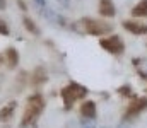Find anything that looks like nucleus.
Segmentation results:
<instances>
[{
  "label": "nucleus",
  "instance_id": "obj_12",
  "mask_svg": "<svg viewBox=\"0 0 147 128\" xmlns=\"http://www.w3.org/2000/svg\"><path fill=\"white\" fill-rule=\"evenodd\" d=\"M5 58H7V62H9V67H16L17 62H19V53H17L14 48H9V50L5 51Z\"/></svg>",
  "mask_w": 147,
  "mask_h": 128
},
{
  "label": "nucleus",
  "instance_id": "obj_17",
  "mask_svg": "<svg viewBox=\"0 0 147 128\" xmlns=\"http://www.w3.org/2000/svg\"><path fill=\"white\" fill-rule=\"evenodd\" d=\"M5 7H7V2H5V0H0V9H2V10H3V9H5Z\"/></svg>",
  "mask_w": 147,
  "mask_h": 128
},
{
  "label": "nucleus",
  "instance_id": "obj_4",
  "mask_svg": "<svg viewBox=\"0 0 147 128\" xmlns=\"http://www.w3.org/2000/svg\"><path fill=\"white\" fill-rule=\"evenodd\" d=\"M99 44H101V48L105 51H108V53L115 55V56H118V55H121L125 51V43L118 34H110V36L103 38L99 41Z\"/></svg>",
  "mask_w": 147,
  "mask_h": 128
},
{
  "label": "nucleus",
  "instance_id": "obj_7",
  "mask_svg": "<svg viewBox=\"0 0 147 128\" xmlns=\"http://www.w3.org/2000/svg\"><path fill=\"white\" fill-rule=\"evenodd\" d=\"M98 12H99L101 17H106V19L115 17L116 9H115L113 0H99V3H98Z\"/></svg>",
  "mask_w": 147,
  "mask_h": 128
},
{
  "label": "nucleus",
  "instance_id": "obj_14",
  "mask_svg": "<svg viewBox=\"0 0 147 128\" xmlns=\"http://www.w3.org/2000/svg\"><path fill=\"white\" fill-rule=\"evenodd\" d=\"M34 77H36V79H34V82H36V84H41V82H45V80H46V74H45V70H43V68H38L36 74H34Z\"/></svg>",
  "mask_w": 147,
  "mask_h": 128
},
{
  "label": "nucleus",
  "instance_id": "obj_9",
  "mask_svg": "<svg viewBox=\"0 0 147 128\" xmlns=\"http://www.w3.org/2000/svg\"><path fill=\"white\" fill-rule=\"evenodd\" d=\"M16 108H17V103H16V101L7 103V104L0 109V121H7V120H10L12 115H14V111H16Z\"/></svg>",
  "mask_w": 147,
  "mask_h": 128
},
{
  "label": "nucleus",
  "instance_id": "obj_16",
  "mask_svg": "<svg viewBox=\"0 0 147 128\" xmlns=\"http://www.w3.org/2000/svg\"><path fill=\"white\" fill-rule=\"evenodd\" d=\"M53 2H57L58 5H62V7H65V9L69 7V0H53Z\"/></svg>",
  "mask_w": 147,
  "mask_h": 128
},
{
  "label": "nucleus",
  "instance_id": "obj_11",
  "mask_svg": "<svg viewBox=\"0 0 147 128\" xmlns=\"http://www.w3.org/2000/svg\"><path fill=\"white\" fill-rule=\"evenodd\" d=\"M134 17H147V0H140L134 9H132Z\"/></svg>",
  "mask_w": 147,
  "mask_h": 128
},
{
  "label": "nucleus",
  "instance_id": "obj_8",
  "mask_svg": "<svg viewBox=\"0 0 147 128\" xmlns=\"http://www.w3.org/2000/svg\"><path fill=\"white\" fill-rule=\"evenodd\" d=\"M80 115L84 120H94L96 115H98V108H96V103L94 101H84L80 104Z\"/></svg>",
  "mask_w": 147,
  "mask_h": 128
},
{
  "label": "nucleus",
  "instance_id": "obj_5",
  "mask_svg": "<svg viewBox=\"0 0 147 128\" xmlns=\"http://www.w3.org/2000/svg\"><path fill=\"white\" fill-rule=\"evenodd\" d=\"M147 109V97H134L128 101L125 111H123V118L125 120H132L135 116H139L140 113H144Z\"/></svg>",
  "mask_w": 147,
  "mask_h": 128
},
{
  "label": "nucleus",
  "instance_id": "obj_13",
  "mask_svg": "<svg viewBox=\"0 0 147 128\" xmlns=\"http://www.w3.org/2000/svg\"><path fill=\"white\" fill-rule=\"evenodd\" d=\"M24 27L28 29V31H31L33 34H38V27H36V24L29 19V17H24Z\"/></svg>",
  "mask_w": 147,
  "mask_h": 128
},
{
  "label": "nucleus",
  "instance_id": "obj_10",
  "mask_svg": "<svg viewBox=\"0 0 147 128\" xmlns=\"http://www.w3.org/2000/svg\"><path fill=\"white\" fill-rule=\"evenodd\" d=\"M134 67L140 79L147 80V58H134Z\"/></svg>",
  "mask_w": 147,
  "mask_h": 128
},
{
  "label": "nucleus",
  "instance_id": "obj_2",
  "mask_svg": "<svg viewBox=\"0 0 147 128\" xmlns=\"http://www.w3.org/2000/svg\"><path fill=\"white\" fill-rule=\"evenodd\" d=\"M82 31L91 36H103L106 33H113V24L103 19H92V17H82L80 21Z\"/></svg>",
  "mask_w": 147,
  "mask_h": 128
},
{
  "label": "nucleus",
  "instance_id": "obj_6",
  "mask_svg": "<svg viewBox=\"0 0 147 128\" xmlns=\"http://www.w3.org/2000/svg\"><path fill=\"white\" fill-rule=\"evenodd\" d=\"M121 26L130 34H135V36H144V34H147V22H142V21L130 19V21H123Z\"/></svg>",
  "mask_w": 147,
  "mask_h": 128
},
{
  "label": "nucleus",
  "instance_id": "obj_1",
  "mask_svg": "<svg viewBox=\"0 0 147 128\" xmlns=\"http://www.w3.org/2000/svg\"><path fill=\"white\" fill-rule=\"evenodd\" d=\"M45 109V97L41 94H33L28 103H26V108H24V113H22V120H21V127H28V125H33L39 118V115L43 113Z\"/></svg>",
  "mask_w": 147,
  "mask_h": 128
},
{
  "label": "nucleus",
  "instance_id": "obj_3",
  "mask_svg": "<svg viewBox=\"0 0 147 128\" xmlns=\"http://www.w3.org/2000/svg\"><path fill=\"white\" fill-rule=\"evenodd\" d=\"M86 94H87V89H86L84 85L77 84V82H70V84H67L62 90H60V96H62L63 106H65L67 109H70V108H72L75 101L84 99V97H86Z\"/></svg>",
  "mask_w": 147,
  "mask_h": 128
},
{
  "label": "nucleus",
  "instance_id": "obj_15",
  "mask_svg": "<svg viewBox=\"0 0 147 128\" xmlns=\"http://www.w3.org/2000/svg\"><path fill=\"white\" fill-rule=\"evenodd\" d=\"M0 34H3V36H7V34H9V27H7V24H5V22H2V21H0Z\"/></svg>",
  "mask_w": 147,
  "mask_h": 128
}]
</instances>
